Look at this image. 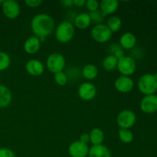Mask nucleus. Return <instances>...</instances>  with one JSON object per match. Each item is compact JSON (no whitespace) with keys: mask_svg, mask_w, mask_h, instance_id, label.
<instances>
[{"mask_svg":"<svg viewBox=\"0 0 157 157\" xmlns=\"http://www.w3.org/2000/svg\"><path fill=\"white\" fill-rule=\"evenodd\" d=\"M55 28L53 18L47 14H38L32 18L31 29L35 36L39 38H46L54 32Z\"/></svg>","mask_w":157,"mask_h":157,"instance_id":"f257e3e1","label":"nucleus"},{"mask_svg":"<svg viewBox=\"0 0 157 157\" xmlns=\"http://www.w3.org/2000/svg\"><path fill=\"white\" fill-rule=\"evenodd\" d=\"M137 86L140 91L145 96L155 94L157 91V73L142 75L138 81Z\"/></svg>","mask_w":157,"mask_h":157,"instance_id":"f03ea898","label":"nucleus"},{"mask_svg":"<svg viewBox=\"0 0 157 157\" xmlns=\"http://www.w3.org/2000/svg\"><path fill=\"white\" fill-rule=\"evenodd\" d=\"M75 33V27L71 21H61L55 29V38L60 43L66 44L73 39Z\"/></svg>","mask_w":157,"mask_h":157,"instance_id":"7ed1b4c3","label":"nucleus"},{"mask_svg":"<svg viewBox=\"0 0 157 157\" xmlns=\"http://www.w3.org/2000/svg\"><path fill=\"white\" fill-rule=\"evenodd\" d=\"M66 61L64 55L58 52H54L48 56L46 60V67L52 73L55 74L63 71L65 67Z\"/></svg>","mask_w":157,"mask_h":157,"instance_id":"20e7f679","label":"nucleus"},{"mask_svg":"<svg viewBox=\"0 0 157 157\" xmlns=\"http://www.w3.org/2000/svg\"><path fill=\"white\" fill-rule=\"evenodd\" d=\"M90 35L98 43H106L110 41L113 33L106 25H95L90 31Z\"/></svg>","mask_w":157,"mask_h":157,"instance_id":"39448f33","label":"nucleus"},{"mask_svg":"<svg viewBox=\"0 0 157 157\" xmlns=\"http://www.w3.org/2000/svg\"><path fill=\"white\" fill-rule=\"evenodd\" d=\"M117 69L123 76L130 77L136 71V61L132 57L124 55V57L118 59Z\"/></svg>","mask_w":157,"mask_h":157,"instance_id":"423d86ee","label":"nucleus"},{"mask_svg":"<svg viewBox=\"0 0 157 157\" xmlns=\"http://www.w3.org/2000/svg\"><path fill=\"white\" fill-rule=\"evenodd\" d=\"M136 117L134 112L131 110H122L117 117V123L120 129H130L133 127L136 123Z\"/></svg>","mask_w":157,"mask_h":157,"instance_id":"0eeeda50","label":"nucleus"},{"mask_svg":"<svg viewBox=\"0 0 157 157\" xmlns=\"http://www.w3.org/2000/svg\"><path fill=\"white\" fill-rule=\"evenodd\" d=\"M2 11L6 18L13 20L19 16L21 8L19 3L15 0H5L2 4Z\"/></svg>","mask_w":157,"mask_h":157,"instance_id":"6e6552de","label":"nucleus"},{"mask_svg":"<svg viewBox=\"0 0 157 157\" xmlns=\"http://www.w3.org/2000/svg\"><path fill=\"white\" fill-rule=\"evenodd\" d=\"M78 94L84 101H92L97 95V87L90 82H84L78 87Z\"/></svg>","mask_w":157,"mask_h":157,"instance_id":"1a4fd4ad","label":"nucleus"},{"mask_svg":"<svg viewBox=\"0 0 157 157\" xmlns=\"http://www.w3.org/2000/svg\"><path fill=\"white\" fill-rule=\"evenodd\" d=\"M88 144H85L80 140L72 142L68 147V153L71 157H87L89 152Z\"/></svg>","mask_w":157,"mask_h":157,"instance_id":"9d476101","label":"nucleus"},{"mask_svg":"<svg viewBox=\"0 0 157 157\" xmlns=\"http://www.w3.org/2000/svg\"><path fill=\"white\" fill-rule=\"evenodd\" d=\"M114 87L120 93L127 94L130 93L133 90L134 87V83L130 77L121 75L115 80Z\"/></svg>","mask_w":157,"mask_h":157,"instance_id":"9b49d317","label":"nucleus"},{"mask_svg":"<svg viewBox=\"0 0 157 157\" xmlns=\"http://www.w3.org/2000/svg\"><path fill=\"white\" fill-rule=\"evenodd\" d=\"M140 110L144 113L151 114L157 111V95H147L140 102Z\"/></svg>","mask_w":157,"mask_h":157,"instance_id":"f8f14e48","label":"nucleus"},{"mask_svg":"<svg viewBox=\"0 0 157 157\" xmlns=\"http://www.w3.org/2000/svg\"><path fill=\"white\" fill-rule=\"evenodd\" d=\"M25 70L31 76L38 77L44 73V66L39 60L30 59L25 64Z\"/></svg>","mask_w":157,"mask_h":157,"instance_id":"ddd939ff","label":"nucleus"},{"mask_svg":"<svg viewBox=\"0 0 157 157\" xmlns=\"http://www.w3.org/2000/svg\"><path fill=\"white\" fill-rule=\"evenodd\" d=\"M41 45V42L39 38L36 36H32L25 40L23 44V48L25 52L29 55H35L40 50Z\"/></svg>","mask_w":157,"mask_h":157,"instance_id":"4468645a","label":"nucleus"},{"mask_svg":"<svg viewBox=\"0 0 157 157\" xmlns=\"http://www.w3.org/2000/svg\"><path fill=\"white\" fill-rule=\"evenodd\" d=\"M119 8V2L117 0H102L100 2L99 9L105 16L110 15L117 12Z\"/></svg>","mask_w":157,"mask_h":157,"instance_id":"2eb2a0df","label":"nucleus"},{"mask_svg":"<svg viewBox=\"0 0 157 157\" xmlns=\"http://www.w3.org/2000/svg\"><path fill=\"white\" fill-rule=\"evenodd\" d=\"M136 44V38L131 32H125L121 36L119 44L123 49L130 50L135 47Z\"/></svg>","mask_w":157,"mask_h":157,"instance_id":"dca6fc26","label":"nucleus"},{"mask_svg":"<svg viewBox=\"0 0 157 157\" xmlns=\"http://www.w3.org/2000/svg\"><path fill=\"white\" fill-rule=\"evenodd\" d=\"M87 157H111V153L104 144L94 145L89 148Z\"/></svg>","mask_w":157,"mask_h":157,"instance_id":"f3484780","label":"nucleus"},{"mask_svg":"<svg viewBox=\"0 0 157 157\" xmlns=\"http://www.w3.org/2000/svg\"><path fill=\"white\" fill-rule=\"evenodd\" d=\"M12 94L10 89L6 85L0 84V108L8 107L12 102Z\"/></svg>","mask_w":157,"mask_h":157,"instance_id":"a211bd4d","label":"nucleus"},{"mask_svg":"<svg viewBox=\"0 0 157 157\" xmlns=\"http://www.w3.org/2000/svg\"><path fill=\"white\" fill-rule=\"evenodd\" d=\"M74 25L75 27L78 28L79 29H86L91 24V20H90L89 13H80L75 18L74 21Z\"/></svg>","mask_w":157,"mask_h":157,"instance_id":"6ab92c4d","label":"nucleus"},{"mask_svg":"<svg viewBox=\"0 0 157 157\" xmlns=\"http://www.w3.org/2000/svg\"><path fill=\"white\" fill-rule=\"evenodd\" d=\"M89 136H90V143H91L92 146L103 144L104 140V133L101 129H92L89 133Z\"/></svg>","mask_w":157,"mask_h":157,"instance_id":"aec40b11","label":"nucleus"},{"mask_svg":"<svg viewBox=\"0 0 157 157\" xmlns=\"http://www.w3.org/2000/svg\"><path fill=\"white\" fill-rule=\"evenodd\" d=\"M81 75L85 79L91 81V80L95 79L98 77V69L94 64H88L82 68Z\"/></svg>","mask_w":157,"mask_h":157,"instance_id":"412c9836","label":"nucleus"},{"mask_svg":"<svg viewBox=\"0 0 157 157\" xmlns=\"http://www.w3.org/2000/svg\"><path fill=\"white\" fill-rule=\"evenodd\" d=\"M118 59L112 55H108L104 58L102 61L103 68L107 71H112L117 67Z\"/></svg>","mask_w":157,"mask_h":157,"instance_id":"4be33fe9","label":"nucleus"},{"mask_svg":"<svg viewBox=\"0 0 157 157\" xmlns=\"http://www.w3.org/2000/svg\"><path fill=\"white\" fill-rule=\"evenodd\" d=\"M106 25L108 27V29L111 31L112 33L119 32L120 29L122 27V21L120 17L117 15H111L109 17L107 21Z\"/></svg>","mask_w":157,"mask_h":157,"instance_id":"5701e85b","label":"nucleus"},{"mask_svg":"<svg viewBox=\"0 0 157 157\" xmlns=\"http://www.w3.org/2000/svg\"><path fill=\"white\" fill-rule=\"evenodd\" d=\"M118 136L120 140L126 144H131L134 139L133 132L130 129H120L118 131Z\"/></svg>","mask_w":157,"mask_h":157,"instance_id":"b1692460","label":"nucleus"},{"mask_svg":"<svg viewBox=\"0 0 157 157\" xmlns=\"http://www.w3.org/2000/svg\"><path fill=\"white\" fill-rule=\"evenodd\" d=\"M11 64V58L6 52L0 51V71H6Z\"/></svg>","mask_w":157,"mask_h":157,"instance_id":"393cba45","label":"nucleus"},{"mask_svg":"<svg viewBox=\"0 0 157 157\" xmlns=\"http://www.w3.org/2000/svg\"><path fill=\"white\" fill-rule=\"evenodd\" d=\"M54 80L58 86L63 87L67 84V81H68V77L65 72L60 71L54 74Z\"/></svg>","mask_w":157,"mask_h":157,"instance_id":"a878e982","label":"nucleus"},{"mask_svg":"<svg viewBox=\"0 0 157 157\" xmlns=\"http://www.w3.org/2000/svg\"><path fill=\"white\" fill-rule=\"evenodd\" d=\"M89 15H90L91 22L95 23L96 25L103 24L104 18L106 17L105 15L100 11V9L94 11V12H90V13H89Z\"/></svg>","mask_w":157,"mask_h":157,"instance_id":"bb28decb","label":"nucleus"},{"mask_svg":"<svg viewBox=\"0 0 157 157\" xmlns=\"http://www.w3.org/2000/svg\"><path fill=\"white\" fill-rule=\"evenodd\" d=\"M109 51H110V55H114L117 59L122 58L124 56V52L122 48L120 46V44H113L111 45H110V47L108 48Z\"/></svg>","mask_w":157,"mask_h":157,"instance_id":"cd10ccee","label":"nucleus"},{"mask_svg":"<svg viewBox=\"0 0 157 157\" xmlns=\"http://www.w3.org/2000/svg\"><path fill=\"white\" fill-rule=\"evenodd\" d=\"M85 6L87 9L90 12H94L99 9L100 2L97 0H87L86 1Z\"/></svg>","mask_w":157,"mask_h":157,"instance_id":"c85d7f7f","label":"nucleus"},{"mask_svg":"<svg viewBox=\"0 0 157 157\" xmlns=\"http://www.w3.org/2000/svg\"><path fill=\"white\" fill-rule=\"evenodd\" d=\"M0 157H16L13 150L6 147L0 148Z\"/></svg>","mask_w":157,"mask_h":157,"instance_id":"c756f323","label":"nucleus"},{"mask_svg":"<svg viewBox=\"0 0 157 157\" xmlns=\"http://www.w3.org/2000/svg\"><path fill=\"white\" fill-rule=\"evenodd\" d=\"M26 6L29 8H38L42 4L41 0H26L25 1Z\"/></svg>","mask_w":157,"mask_h":157,"instance_id":"7c9ffc66","label":"nucleus"},{"mask_svg":"<svg viewBox=\"0 0 157 157\" xmlns=\"http://www.w3.org/2000/svg\"><path fill=\"white\" fill-rule=\"evenodd\" d=\"M79 140L81 141V142L84 143V144H88L89 143H90V136H89V133H82V134L81 135V136H80Z\"/></svg>","mask_w":157,"mask_h":157,"instance_id":"2f4dec72","label":"nucleus"},{"mask_svg":"<svg viewBox=\"0 0 157 157\" xmlns=\"http://www.w3.org/2000/svg\"><path fill=\"white\" fill-rule=\"evenodd\" d=\"M74 6H78V7H82L85 6L86 1L85 0H73Z\"/></svg>","mask_w":157,"mask_h":157,"instance_id":"473e14b6","label":"nucleus"},{"mask_svg":"<svg viewBox=\"0 0 157 157\" xmlns=\"http://www.w3.org/2000/svg\"><path fill=\"white\" fill-rule=\"evenodd\" d=\"M61 4L64 7H71L72 6H74L73 0H64V1H61Z\"/></svg>","mask_w":157,"mask_h":157,"instance_id":"72a5a7b5","label":"nucleus"}]
</instances>
